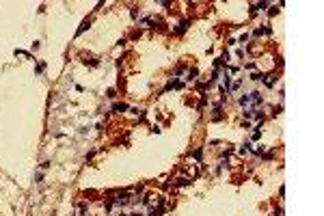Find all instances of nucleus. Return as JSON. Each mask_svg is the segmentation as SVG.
<instances>
[{
	"label": "nucleus",
	"mask_w": 324,
	"mask_h": 216,
	"mask_svg": "<svg viewBox=\"0 0 324 216\" xmlns=\"http://www.w3.org/2000/svg\"><path fill=\"white\" fill-rule=\"evenodd\" d=\"M132 201H134V199H130L128 192H121L117 199H113V203H117V205H128V203H132Z\"/></svg>",
	"instance_id": "nucleus-1"
},
{
	"label": "nucleus",
	"mask_w": 324,
	"mask_h": 216,
	"mask_svg": "<svg viewBox=\"0 0 324 216\" xmlns=\"http://www.w3.org/2000/svg\"><path fill=\"white\" fill-rule=\"evenodd\" d=\"M186 28H188V20H184V22H179V24H177L175 33H177V35H184V33H186Z\"/></svg>",
	"instance_id": "nucleus-2"
},
{
	"label": "nucleus",
	"mask_w": 324,
	"mask_h": 216,
	"mask_svg": "<svg viewBox=\"0 0 324 216\" xmlns=\"http://www.w3.org/2000/svg\"><path fill=\"white\" fill-rule=\"evenodd\" d=\"M113 110L115 113H125V110H128V104H123V102H117L113 106Z\"/></svg>",
	"instance_id": "nucleus-3"
},
{
	"label": "nucleus",
	"mask_w": 324,
	"mask_h": 216,
	"mask_svg": "<svg viewBox=\"0 0 324 216\" xmlns=\"http://www.w3.org/2000/svg\"><path fill=\"white\" fill-rule=\"evenodd\" d=\"M264 82H266V87H268V89H272V87H275V82H277V78H275V76H266Z\"/></svg>",
	"instance_id": "nucleus-4"
},
{
	"label": "nucleus",
	"mask_w": 324,
	"mask_h": 216,
	"mask_svg": "<svg viewBox=\"0 0 324 216\" xmlns=\"http://www.w3.org/2000/svg\"><path fill=\"white\" fill-rule=\"evenodd\" d=\"M264 78H266V74H261V71H259V74L255 71V74L251 76V80H255V82H264Z\"/></svg>",
	"instance_id": "nucleus-5"
},
{
	"label": "nucleus",
	"mask_w": 324,
	"mask_h": 216,
	"mask_svg": "<svg viewBox=\"0 0 324 216\" xmlns=\"http://www.w3.org/2000/svg\"><path fill=\"white\" fill-rule=\"evenodd\" d=\"M89 24H91V22H89V20H84V22H82V24H80V28H78V30H76V35H82V33H84V30H87V28H89Z\"/></svg>",
	"instance_id": "nucleus-6"
},
{
	"label": "nucleus",
	"mask_w": 324,
	"mask_h": 216,
	"mask_svg": "<svg viewBox=\"0 0 324 216\" xmlns=\"http://www.w3.org/2000/svg\"><path fill=\"white\" fill-rule=\"evenodd\" d=\"M201 156H203V147H197L195 151H192V158H195V160H201Z\"/></svg>",
	"instance_id": "nucleus-7"
},
{
	"label": "nucleus",
	"mask_w": 324,
	"mask_h": 216,
	"mask_svg": "<svg viewBox=\"0 0 324 216\" xmlns=\"http://www.w3.org/2000/svg\"><path fill=\"white\" fill-rule=\"evenodd\" d=\"M268 7H270V2H257L255 9H268Z\"/></svg>",
	"instance_id": "nucleus-8"
},
{
	"label": "nucleus",
	"mask_w": 324,
	"mask_h": 216,
	"mask_svg": "<svg viewBox=\"0 0 324 216\" xmlns=\"http://www.w3.org/2000/svg\"><path fill=\"white\" fill-rule=\"evenodd\" d=\"M205 102H207V97L203 95L201 97V102H199V106H197V110H203V106H205Z\"/></svg>",
	"instance_id": "nucleus-9"
},
{
	"label": "nucleus",
	"mask_w": 324,
	"mask_h": 216,
	"mask_svg": "<svg viewBox=\"0 0 324 216\" xmlns=\"http://www.w3.org/2000/svg\"><path fill=\"white\" fill-rule=\"evenodd\" d=\"M43 69H45V63H43V61H41V63H39V65H37V69H35V71H37V74H41V71H43Z\"/></svg>",
	"instance_id": "nucleus-10"
},
{
	"label": "nucleus",
	"mask_w": 324,
	"mask_h": 216,
	"mask_svg": "<svg viewBox=\"0 0 324 216\" xmlns=\"http://www.w3.org/2000/svg\"><path fill=\"white\" fill-rule=\"evenodd\" d=\"M84 65H91V67H97V61H95V59H89V61H84Z\"/></svg>",
	"instance_id": "nucleus-11"
},
{
	"label": "nucleus",
	"mask_w": 324,
	"mask_h": 216,
	"mask_svg": "<svg viewBox=\"0 0 324 216\" xmlns=\"http://www.w3.org/2000/svg\"><path fill=\"white\" fill-rule=\"evenodd\" d=\"M261 35H264V28H255V30H253V37H261Z\"/></svg>",
	"instance_id": "nucleus-12"
},
{
	"label": "nucleus",
	"mask_w": 324,
	"mask_h": 216,
	"mask_svg": "<svg viewBox=\"0 0 324 216\" xmlns=\"http://www.w3.org/2000/svg\"><path fill=\"white\" fill-rule=\"evenodd\" d=\"M197 71H199V69H197V67H192V69H190V74H188V80H192V78H195V76H197Z\"/></svg>",
	"instance_id": "nucleus-13"
},
{
	"label": "nucleus",
	"mask_w": 324,
	"mask_h": 216,
	"mask_svg": "<svg viewBox=\"0 0 324 216\" xmlns=\"http://www.w3.org/2000/svg\"><path fill=\"white\" fill-rule=\"evenodd\" d=\"M190 184V179H177V186H188Z\"/></svg>",
	"instance_id": "nucleus-14"
},
{
	"label": "nucleus",
	"mask_w": 324,
	"mask_h": 216,
	"mask_svg": "<svg viewBox=\"0 0 324 216\" xmlns=\"http://www.w3.org/2000/svg\"><path fill=\"white\" fill-rule=\"evenodd\" d=\"M259 136H261V130H259V128H257V130H255V132H253V141H257V138H259Z\"/></svg>",
	"instance_id": "nucleus-15"
},
{
	"label": "nucleus",
	"mask_w": 324,
	"mask_h": 216,
	"mask_svg": "<svg viewBox=\"0 0 324 216\" xmlns=\"http://www.w3.org/2000/svg\"><path fill=\"white\" fill-rule=\"evenodd\" d=\"M128 216H143L141 212H134V214H128Z\"/></svg>",
	"instance_id": "nucleus-16"
}]
</instances>
